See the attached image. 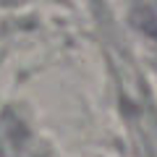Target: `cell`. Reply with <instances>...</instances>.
I'll list each match as a JSON object with an SVG mask.
<instances>
[{"label":"cell","instance_id":"cell-1","mask_svg":"<svg viewBox=\"0 0 157 157\" xmlns=\"http://www.w3.org/2000/svg\"><path fill=\"white\" fill-rule=\"evenodd\" d=\"M152 32H157V26H152Z\"/></svg>","mask_w":157,"mask_h":157}]
</instances>
